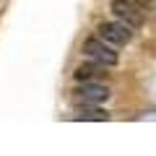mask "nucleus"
Masks as SVG:
<instances>
[{
  "label": "nucleus",
  "instance_id": "obj_1",
  "mask_svg": "<svg viewBox=\"0 0 156 156\" xmlns=\"http://www.w3.org/2000/svg\"><path fill=\"white\" fill-rule=\"evenodd\" d=\"M81 52H83L86 60H94L104 68H115L120 62V55L115 52V47L107 44L104 39H99V37H89L83 42V47H81Z\"/></svg>",
  "mask_w": 156,
  "mask_h": 156
},
{
  "label": "nucleus",
  "instance_id": "obj_2",
  "mask_svg": "<svg viewBox=\"0 0 156 156\" xmlns=\"http://www.w3.org/2000/svg\"><path fill=\"white\" fill-rule=\"evenodd\" d=\"M96 37L104 39L107 44H112V47H125V44L133 42V29L120 23L117 18L115 21H101L99 29H96Z\"/></svg>",
  "mask_w": 156,
  "mask_h": 156
},
{
  "label": "nucleus",
  "instance_id": "obj_3",
  "mask_svg": "<svg viewBox=\"0 0 156 156\" xmlns=\"http://www.w3.org/2000/svg\"><path fill=\"white\" fill-rule=\"evenodd\" d=\"M112 96L109 86L101 83V81H89V83H78L73 89V99L76 104H104Z\"/></svg>",
  "mask_w": 156,
  "mask_h": 156
},
{
  "label": "nucleus",
  "instance_id": "obj_4",
  "mask_svg": "<svg viewBox=\"0 0 156 156\" xmlns=\"http://www.w3.org/2000/svg\"><path fill=\"white\" fill-rule=\"evenodd\" d=\"M109 11H112V16H115L120 23H125V26H130V29H140L143 21H146L143 11L135 5L133 0H112Z\"/></svg>",
  "mask_w": 156,
  "mask_h": 156
},
{
  "label": "nucleus",
  "instance_id": "obj_5",
  "mask_svg": "<svg viewBox=\"0 0 156 156\" xmlns=\"http://www.w3.org/2000/svg\"><path fill=\"white\" fill-rule=\"evenodd\" d=\"M73 78H76L78 83H89V81H104V78H107V68L99 65V62H94V60H86V62H81V65L76 68Z\"/></svg>",
  "mask_w": 156,
  "mask_h": 156
},
{
  "label": "nucleus",
  "instance_id": "obj_6",
  "mask_svg": "<svg viewBox=\"0 0 156 156\" xmlns=\"http://www.w3.org/2000/svg\"><path fill=\"white\" fill-rule=\"evenodd\" d=\"M73 120H91V122H107L109 120V112L99 109V104H78Z\"/></svg>",
  "mask_w": 156,
  "mask_h": 156
},
{
  "label": "nucleus",
  "instance_id": "obj_7",
  "mask_svg": "<svg viewBox=\"0 0 156 156\" xmlns=\"http://www.w3.org/2000/svg\"><path fill=\"white\" fill-rule=\"evenodd\" d=\"M133 3H135V5H138L140 11L146 13V11H148V8H151V5H154V3H156V0H133Z\"/></svg>",
  "mask_w": 156,
  "mask_h": 156
}]
</instances>
